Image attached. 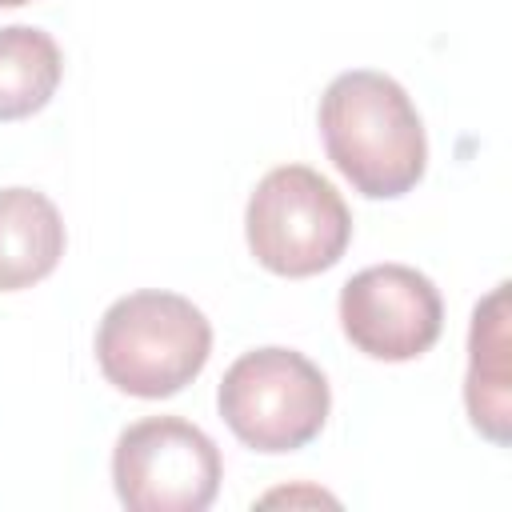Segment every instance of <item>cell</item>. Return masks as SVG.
Masks as SVG:
<instances>
[{
    "instance_id": "1",
    "label": "cell",
    "mask_w": 512,
    "mask_h": 512,
    "mask_svg": "<svg viewBox=\"0 0 512 512\" xmlns=\"http://www.w3.org/2000/svg\"><path fill=\"white\" fill-rule=\"evenodd\" d=\"M320 140L336 172L368 200L412 192L428 164V136L408 92L372 68L340 72L320 96Z\"/></svg>"
},
{
    "instance_id": "2",
    "label": "cell",
    "mask_w": 512,
    "mask_h": 512,
    "mask_svg": "<svg viewBox=\"0 0 512 512\" xmlns=\"http://www.w3.org/2000/svg\"><path fill=\"white\" fill-rule=\"evenodd\" d=\"M212 356L208 316L176 292H128L96 328V364L104 380L140 400H164L188 388Z\"/></svg>"
},
{
    "instance_id": "3",
    "label": "cell",
    "mask_w": 512,
    "mask_h": 512,
    "mask_svg": "<svg viewBox=\"0 0 512 512\" xmlns=\"http://www.w3.org/2000/svg\"><path fill=\"white\" fill-rule=\"evenodd\" d=\"M244 232L256 264L304 280L340 264L352 240V212L332 180L308 164H280L248 196Z\"/></svg>"
},
{
    "instance_id": "4",
    "label": "cell",
    "mask_w": 512,
    "mask_h": 512,
    "mask_svg": "<svg viewBox=\"0 0 512 512\" xmlns=\"http://www.w3.org/2000/svg\"><path fill=\"white\" fill-rule=\"evenodd\" d=\"M216 408L232 436L256 452H296L328 420L332 392L324 372L296 348H252L220 380Z\"/></svg>"
},
{
    "instance_id": "5",
    "label": "cell",
    "mask_w": 512,
    "mask_h": 512,
    "mask_svg": "<svg viewBox=\"0 0 512 512\" xmlns=\"http://www.w3.org/2000/svg\"><path fill=\"white\" fill-rule=\"evenodd\" d=\"M112 484L132 512H204L220 492V452L180 416H148L120 432Z\"/></svg>"
},
{
    "instance_id": "6",
    "label": "cell",
    "mask_w": 512,
    "mask_h": 512,
    "mask_svg": "<svg viewBox=\"0 0 512 512\" xmlns=\"http://www.w3.org/2000/svg\"><path fill=\"white\" fill-rule=\"evenodd\" d=\"M340 328L372 360H416L444 328L436 284L408 264H372L340 288Z\"/></svg>"
},
{
    "instance_id": "7",
    "label": "cell",
    "mask_w": 512,
    "mask_h": 512,
    "mask_svg": "<svg viewBox=\"0 0 512 512\" xmlns=\"http://www.w3.org/2000/svg\"><path fill=\"white\" fill-rule=\"evenodd\" d=\"M512 340H508V284H496L472 312L464 408L492 444L512 440Z\"/></svg>"
},
{
    "instance_id": "8",
    "label": "cell",
    "mask_w": 512,
    "mask_h": 512,
    "mask_svg": "<svg viewBox=\"0 0 512 512\" xmlns=\"http://www.w3.org/2000/svg\"><path fill=\"white\" fill-rule=\"evenodd\" d=\"M64 220L36 188H0V292L52 276L64 256Z\"/></svg>"
},
{
    "instance_id": "9",
    "label": "cell",
    "mask_w": 512,
    "mask_h": 512,
    "mask_svg": "<svg viewBox=\"0 0 512 512\" xmlns=\"http://www.w3.org/2000/svg\"><path fill=\"white\" fill-rule=\"evenodd\" d=\"M64 56L44 28H0V120H24L40 112L60 84Z\"/></svg>"
},
{
    "instance_id": "10",
    "label": "cell",
    "mask_w": 512,
    "mask_h": 512,
    "mask_svg": "<svg viewBox=\"0 0 512 512\" xmlns=\"http://www.w3.org/2000/svg\"><path fill=\"white\" fill-rule=\"evenodd\" d=\"M20 4H28V0H0V8H20Z\"/></svg>"
}]
</instances>
